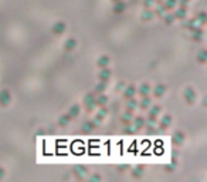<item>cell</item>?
<instances>
[{
  "label": "cell",
  "instance_id": "6da1fadb",
  "mask_svg": "<svg viewBox=\"0 0 207 182\" xmlns=\"http://www.w3.org/2000/svg\"><path fill=\"white\" fill-rule=\"evenodd\" d=\"M95 98H96V96L94 93L85 94V97H84V100H82V105H84V110H85L87 112H92L94 108L96 107Z\"/></svg>",
  "mask_w": 207,
  "mask_h": 182
},
{
  "label": "cell",
  "instance_id": "7a4b0ae2",
  "mask_svg": "<svg viewBox=\"0 0 207 182\" xmlns=\"http://www.w3.org/2000/svg\"><path fill=\"white\" fill-rule=\"evenodd\" d=\"M196 91L193 87H186L185 90H183V98H185V101L187 102L189 105H193L196 101Z\"/></svg>",
  "mask_w": 207,
  "mask_h": 182
},
{
  "label": "cell",
  "instance_id": "3957f363",
  "mask_svg": "<svg viewBox=\"0 0 207 182\" xmlns=\"http://www.w3.org/2000/svg\"><path fill=\"white\" fill-rule=\"evenodd\" d=\"M111 77H112V71L109 70L108 67L101 68V71H99V74H98V80H99V83L108 84V83H109V80H111Z\"/></svg>",
  "mask_w": 207,
  "mask_h": 182
},
{
  "label": "cell",
  "instance_id": "277c9868",
  "mask_svg": "<svg viewBox=\"0 0 207 182\" xmlns=\"http://www.w3.org/2000/svg\"><path fill=\"white\" fill-rule=\"evenodd\" d=\"M172 121H173L172 115H169V114L163 115V117H162V120L159 121V133H163V131H166L167 128L172 125Z\"/></svg>",
  "mask_w": 207,
  "mask_h": 182
},
{
  "label": "cell",
  "instance_id": "5b68a950",
  "mask_svg": "<svg viewBox=\"0 0 207 182\" xmlns=\"http://www.w3.org/2000/svg\"><path fill=\"white\" fill-rule=\"evenodd\" d=\"M12 102V94L9 90H2L0 91V107H7Z\"/></svg>",
  "mask_w": 207,
  "mask_h": 182
},
{
  "label": "cell",
  "instance_id": "8992f818",
  "mask_svg": "<svg viewBox=\"0 0 207 182\" xmlns=\"http://www.w3.org/2000/svg\"><path fill=\"white\" fill-rule=\"evenodd\" d=\"M65 30H67V24H65L64 22H57V23H54V26L51 27V33H53L54 36H61V34L65 33Z\"/></svg>",
  "mask_w": 207,
  "mask_h": 182
},
{
  "label": "cell",
  "instance_id": "52a82bcc",
  "mask_svg": "<svg viewBox=\"0 0 207 182\" xmlns=\"http://www.w3.org/2000/svg\"><path fill=\"white\" fill-rule=\"evenodd\" d=\"M183 142H185V133H182V131L173 133V135H172V144L175 147H180Z\"/></svg>",
  "mask_w": 207,
  "mask_h": 182
},
{
  "label": "cell",
  "instance_id": "ba28073f",
  "mask_svg": "<svg viewBox=\"0 0 207 182\" xmlns=\"http://www.w3.org/2000/svg\"><path fill=\"white\" fill-rule=\"evenodd\" d=\"M145 124H146L145 117H142V115H138V117H135V115H133L132 125L135 127V130H136V131H139L140 128H143V127H145Z\"/></svg>",
  "mask_w": 207,
  "mask_h": 182
},
{
  "label": "cell",
  "instance_id": "9c48e42d",
  "mask_svg": "<svg viewBox=\"0 0 207 182\" xmlns=\"http://www.w3.org/2000/svg\"><path fill=\"white\" fill-rule=\"evenodd\" d=\"M172 14H173L175 20H185L186 14H187V7L180 6L179 9H176L173 13H172Z\"/></svg>",
  "mask_w": 207,
  "mask_h": 182
},
{
  "label": "cell",
  "instance_id": "30bf717a",
  "mask_svg": "<svg viewBox=\"0 0 207 182\" xmlns=\"http://www.w3.org/2000/svg\"><path fill=\"white\" fill-rule=\"evenodd\" d=\"M150 86L149 84H146V83H143V84H140L139 86V88H136V94H139L140 97H146V96H150Z\"/></svg>",
  "mask_w": 207,
  "mask_h": 182
},
{
  "label": "cell",
  "instance_id": "8fae6325",
  "mask_svg": "<svg viewBox=\"0 0 207 182\" xmlns=\"http://www.w3.org/2000/svg\"><path fill=\"white\" fill-rule=\"evenodd\" d=\"M124 100H129V98H133L136 96V87L135 86H128L124 88Z\"/></svg>",
  "mask_w": 207,
  "mask_h": 182
},
{
  "label": "cell",
  "instance_id": "7c38bea8",
  "mask_svg": "<svg viewBox=\"0 0 207 182\" xmlns=\"http://www.w3.org/2000/svg\"><path fill=\"white\" fill-rule=\"evenodd\" d=\"M95 128H96V127H95V124L92 122V120H91V121H85V122L82 124V127H81V133H82V134H91Z\"/></svg>",
  "mask_w": 207,
  "mask_h": 182
},
{
  "label": "cell",
  "instance_id": "4fadbf2b",
  "mask_svg": "<svg viewBox=\"0 0 207 182\" xmlns=\"http://www.w3.org/2000/svg\"><path fill=\"white\" fill-rule=\"evenodd\" d=\"M152 91H153V97H155V98H162V97L165 96V93H166V87H165L163 84H158V86L155 87Z\"/></svg>",
  "mask_w": 207,
  "mask_h": 182
},
{
  "label": "cell",
  "instance_id": "5bb4252c",
  "mask_svg": "<svg viewBox=\"0 0 207 182\" xmlns=\"http://www.w3.org/2000/svg\"><path fill=\"white\" fill-rule=\"evenodd\" d=\"M67 114L70 115V117H71V120L77 118L78 115L81 114V107H80V104H72L71 107H70V110H68Z\"/></svg>",
  "mask_w": 207,
  "mask_h": 182
},
{
  "label": "cell",
  "instance_id": "9a60e30c",
  "mask_svg": "<svg viewBox=\"0 0 207 182\" xmlns=\"http://www.w3.org/2000/svg\"><path fill=\"white\" fill-rule=\"evenodd\" d=\"M150 105H152V100H150V97H149V96L142 97V100L138 101V107H139L140 110H143V111H146Z\"/></svg>",
  "mask_w": 207,
  "mask_h": 182
},
{
  "label": "cell",
  "instance_id": "2e32d148",
  "mask_svg": "<svg viewBox=\"0 0 207 182\" xmlns=\"http://www.w3.org/2000/svg\"><path fill=\"white\" fill-rule=\"evenodd\" d=\"M112 10H114L115 14H121V13H124L125 10H126V3H125L124 0H122V2H116V3H114Z\"/></svg>",
  "mask_w": 207,
  "mask_h": 182
},
{
  "label": "cell",
  "instance_id": "e0dca14e",
  "mask_svg": "<svg viewBox=\"0 0 207 182\" xmlns=\"http://www.w3.org/2000/svg\"><path fill=\"white\" fill-rule=\"evenodd\" d=\"M132 120H133V111H129V110H126V111L122 114V117H121V121H122L124 125L132 124Z\"/></svg>",
  "mask_w": 207,
  "mask_h": 182
},
{
  "label": "cell",
  "instance_id": "ac0fdd59",
  "mask_svg": "<svg viewBox=\"0 0 207 182\" xmlns=\"http://www.w3.org/2000/svg\"><path fill=\"white\" fill-rule=\"evenodd\" d=\"M192 33H193L192 39L195 41H200L201 39H203V29H201V26H196V27L192 30Z\"/></svg>",
  "mask_w": 207,
  "mask_h": 182
},
{
  "label": "cell",
  "instance_id": "d6986e66",
  "mask_svg": "<svg viewBox=\"0 0 207 182\" xmlns=\"http://www.w3.org/2000/svg\"><path fill=\"white\" fill-rule=\"evenodd\" d=\"M143 171H145V167L139 165V167H135L132 171H131V175H132L133 179H139L143 176Z\"/></svg>",
  "mask_w": 207,
  "mask_h": 182
},
{
  "label": "cell",
  "instance_id": "ffe728a7",
  "mask_svg": "<svg viewBox=\"0 0 207 182\" xmlns=\"http://www.w3.org/2000/svg\"><path fill=\"white\" fill-rule=\"evenodd\" d=\"M108 101H109V98H108V97H106L104 93H102V94H98V96H96V98H95L96 107H104V105L108 104Z\"/></svg>",
  "mask_w": 207,
  "mask_h": 182
},
{
  "label": "cell",
  "instance_id": "44dd1931",
  "mask_svg": "<svg viewBox=\"0 0 207 182\" xmlns=\"http://www.w3.org/2000/svg\"><path fill=\"white\" fill-rule=\"evenodd\" d=\"M109 63H111V60H109V57H108V56H101L98 60H96V65H98L99 68L108 67Z\"/></svg>",
  "mask_w": 207,
  "mask_h": 182
},
{
  "label": "cell",
  "instance_id": "7402d4cb",
  "mask_svg": "<svg viewBox=\"0 0 207 182\" xmlns=\"http://www.w3.org/2000/svg\"><path fill=\"white\" fill-rule=\"evenodd\" d=\"M85 174H87V168H85V167H81V165H77V167L74 168V175L77 176L78 179H82Z\"/></svg>",
  "mask_w": 207,
  "mask_h": 182
},
{
  "label": "cell",
  "instance_id": "603a6c76",
  "mask_svg": "<svg viewBox=\"0 0 207 182\" xmlns=\"http://www.w3.org/2000/svg\"><path fill=\"white\" fill-rule=\"evenodd\" d=\"M196 20V23H199L200 26H204L207 23V16H206V12H200L199 14H196V17H193Z\"/></svg>",
  "mask_w": 207,
  "mask_h": 182
},
{
  "label": "cell",
  "instance_id": "cb8c5ba5",
  "mask_svg": "<svg viewBox=\"0 0 207 182\" xmlns=\"http://www.w3.org/2000/svg\"><path fill=\"white\" fill-rule=\"evenodd\" d=\"M162 4L165 6V9H166L167 12H172V10L177 6V0H163Z\"/></svg>",
  "mask_w": 207,
  "mask_h": 182
},
{
  "label": "cell",
  "instance_id": "d4e9b609",
  "mask_svg": "<svg viewBox=\"0 0 207 182\" xmlns=\"http://www.w3.org/2000/svg\"><path fill=\"white\" fill-rule=\"evenodd\" d=\"M75 46H77V40L75 39H68L64 43V50L65 51H72L75 49Z\"/></svg>",
  "mask_w": 207,
  "mask_h": 182
},
{
  "label": "cell",
  "instance_id": "484cf974",
  "mask_svg": "<svg viewBox=\"0 0 207 182\" xmlns=\"http://www.w3.org/2000/svg\"><path fill=\"white\" fill-rule=\"evenodd\" d=\"M71 121H72L71 117H70L68 114H62L61 117L58 118V125H60V127H67L68 124L71 122Z\"/></svg>",
  "mask_w": 207,
  "mask_h": 182
},
{
  "label": "cell",
  "instance_id": "4316f807",
  "mask_svg": "<svg viewBox=\"0 0 207 182\" xmlns=\"http://www.w3.org/2000/svg\"><path fill=\"white\" fill-rule=\"evenodd\" d=\"M153 16H155V12H152V10L146 9L145 12L142 13V16H140V20H142V22H149V20L153 19Z\"/></svg>",
  "mask_w": 207,
  "mask_h": 182
},
{
  "label": "cell",
  "instance_id": "83f0119b",
  "mask_svg": "<svg viewBox=\"0 0 207 182\" xmlns=\"http://www.w3.org/2000/svg\"><path fill=\"white\" fill-rule=\"evenodd\" d=\"M136 108H138V101L135 100V97L126 100V110H129V111H135Z\"/></svg>",
  "mask_w": 207,
  "mask_h": 182
},
{
  "label": "cell",
  "instance_id": "f1b7e54d",
  "mask_svg": "<svg viewBox=\"0 0 207 182\" xmlns=\"http://www.w3.org/2000/svg\"><path fill=\"white\" fill-rule=\"evenodd\" d=\"M196 60H197L200 64H206V63H207V51H206V50H201V51H199Z\"/></svg>",
  "mask_w": 207,
  "mask_h": 182
},
{
  "label": "cell",
  "instance_id": "f546056e",
  "mask_svg": "<svg viewBox=\"0 0 207 182\" xmlns=\"http://www.w3.org/2000/svg\"><path fill=\"white\" fill-rule=\"evenodd\" d=\"M148 110H149V114H152V115H156V117H158V115L160 114V111H162L160 105H158V104H152L150 107L148 108Z\"/></svg>",
  "mask_w": 207,
  "mask_h": 182
},
{
  "label": "cell",
  "instance_id": "4dcf8cb0",
  "mask_svg": "<svg viewBox=\"0 0 207 182\" xmlns=\"http://www.w3.org/2000/svg\"><path fill=\"white\" fill-rule=\"evenodd\" d=\"M105 90H106V84L99 83V84H96V86H95V88H94L92 93L95 94V96H98V94H102V93H104Z\"/></svg>",
  "mask_w": 207,
  "mask_h": 182
},
{
  "label": "cell",
  "instance_id": "1f68e13d",
  "mask_svg": "<svg viewBox=\"0 0 207 182\" xmlns=\"http://www.w3.org/2000/svg\"><path fill=\"white\" fill-rule=\"evenodd\" d=\"M145 120H146L145 125H156V124H158V117H156V115L148 114V118H145Z\"/></svg>",
  "mask_w": 207,
  "mask_h": 182
},
{
  "label": "cell",
  "instance_id": "d6a6232c",
  "mask_svg": "<svg viewBox=\"0 0 207 182\" xmlns=\"http://www.w3.org/2000/svg\"><path fill=\"white\" fill-rule=\"evenodd\" d=\"M122 133L125 134V135H131V134H135L136 130H135V127L132 125V124H128V125L124 127V131Z\"/></svg>",
  "mask_w": 207,
  "mask_h": 182
},
{
  "label": "cell",
  "instance_id": "836d02e7",
  "mask_svg": "<svg viewBox=\"0 0 207 182\" xmlns=\"http://www.w3.org/2000/svg\"><path fill=\"white\" fill-rule=\"evenodd\" d=\"M196 26H197V23H196V20H195V19H192V20H189V22H186L185 24H183V27H185V29H187V30H190V31H192L193 29L196 27Z\"/></svg>",
  "mask_w": 207,
  "mask_h": 182
},
{
  "label": "cell",
  "instance_id": "e575fe53",
  "mask_svg": "<svg viewBox=\"0 0 207 182\" xmlns=\"http://www.w3.org/2000/svg\"><path fill=\"white\" fill-rule=\"evenodd\" d=\"M155 13H156V14H158V16H160V17H163V16L165 14H166V13H167V10L166 9H165V6H163V4H159V6L158 7H156V10H155Z\"/></svg>",
  "mask_w": 207,
  "mask_h": 182
},
{
  "label": "cell",
  "instance_id": "d590c367",
  "mask_svg": "<svg viewBox=\"0 0 207 182\" xmlns=\"http://www.w3.org/2000/svg\"><path fill=\"white\" fill-rule=\"evenodd\" d=\"M163 20H165V23H166V24H172V23L175 22V17H173V14H172V13L167 12L166 14L163 16Z\"/></svg>",
  "mask_w": 207,
  "mask_h": 182
},
{
  "label": "cell",
  "instance_id": "8d00e7d4",
  "mask_svg": "<svg viewBox=\"0 0 207 182\" xmlns=\"http://www.w3.org/2000/svg\"><path fill=\"white\" fill-rule=\"evenodd\" d=\"M108 108H106V105H104V107H99V111H98V115H101L102 118H105L106 115H108Z\"/></svg>",
  "mask_w": 207,
  "mask_h": 182
},
{
  "label": "cell",
  "instance_id": "74e56055",
  "mask_svg": "<svg viewBox=\"0 0 207 182\" xmlns=\"http://www.w3.org/2000/svg\"><path fill=\"white\" fill-rule=\"evenodd\" d=\"M145 127H148V128H146V134H148V135H153V134L158 133L156 128H155V125H145Z\"/></svg>",
  "mask_w": 207,
  "mask_h": 182
},
{
  "label": "cell",
  "instance_id": "f35d334b",
  "mask_svg": "<svg viewBox=\"0 0 207 182\" xmlns=\"http://www.w3.org/2000/svg\"><path fill=\"white\" fill-rule=\"evenodd\" d=\"M102 120H104V118H102V117H101V115H98V114H96V115H95V117H94V120H92V122H94V124H95V127H99V125H101V122H102Z\"/></svg>",
  "mask_w": 207,
  "mask_h": 182
},
{
  "label": "cell",
  "instance_id": "ab89813d",
  "mask_svg": "<svg viewBox=\"0 0 207 182\" xmlns=\"http://www.w3.org/2000/svg\"><path fill=\"white\" fill-rule=\"evenodd\" d=\"M175 168H176V165H173L172 162L167 164V165H165V171H167V172H173Z\"/></svg>",
  "mask_w": 207,
  "mask_h": 182
},
{
  "label": "cell",
  "instance_id": "60d3db41",
  "mask_svg": "<svg viewBox=\"0 0 207 182\" xmlns=\"http://www.w3.org/2000/svg\"><path fill=\"white\" fill-rule=\"evenodd\" d=\"M91 181H101V175H98V174H95V175H92V178H91Z\"/></svg>",
  "mask_w": 207,
  "mask_h": 182
},
{
  "label": "cell",
  "instance_id": "b9f144b4",
  "mask_svg": "<svg viewBox=\"0 0 207 182\" xmlns=\"http://www.w3.org/2000/svg\"><path fill=\"white\" fill-rule=\"evenodd\" d=\"M3 176H4V169L0 167V179H3Z\"/></svg>",
  "mask_w": 207,
  "mask_h": 182
},
{
  "label": "cell",
  "instance_id": "7bdbcfd3",
  "mask_svg": "<svg viewBox=\"0 0 207 182\" xmlns=\"http://www.w3.org/2000/svg\"><path fill=\"white\" fill-rule=\"evenodd\" d=\"M172 157H177V151H176V149H173V151H172Z\"/></svg>",
  "mask_w": 207,
  "mask_h": 182
},
{
  "label": "cell",
  "instance_id": "ee69618b",
  "mask_svg": "<svg viewBox=\"0 0 207 182\" xmlns=\"http://www.w3.org/2000/svg\"><path fill=\"white\" fill-rule=\"evenodd\" d=\"M116 2H122V0H112V3H116Z\"/></svg>",
  "mask_w": 207,
  "mask_h": 182
}]
</instances>
